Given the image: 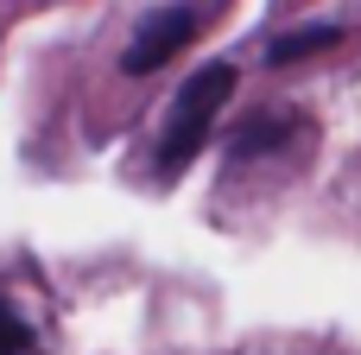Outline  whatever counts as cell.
Masks as SVG:
<instances>
[{"instance_id":"1","label":"cell","mask_w":361,"mask_h":355,"mask_svg":"<svg viewBox=\"0 0 361 355\" xmlns=\"http://www.w3.org/2000/svg\"><path fill=\"white\" fill-rule=\"evenodd\" d=\"M228 95H235V70H228V64H203V70L178 89L171 121H165V140H159V178H165V184L203 152V140H209V127L222 121Z\"/></svg>"},{"instance_id":"5","label":"cell","mask_w":361,"mask_h":355,"mask_svg":"<svg viewBox=\"0 0 361 355\" xmlns=\"http://www.w3.org/2000/svg\"><path fill=\"white\" fill-rule=\"evenodd\" d=\"M0 355H38L32 324H25L19 311H6V305H0Z\"/></svg>"},{"instance_id":"3","label":"cell","mask_w":361,"mask_h":355,"mask_svg":"<svg viewBox=\"0 0 361 355\" xmlns=\"http://www.w3.org/2000/svg\"><path fill=\"white\" fill-rule=\"evenodd\" d=\"M292 133H298L292 114H260V121H247V127L235 133V152L254 159V152H267V146H279V140H292Z\"/></svg>"},{"instance_id":"4","label":"cell","mask_w":361,"mask_h":355,"mask_svg":"<svg viewBox=\"0 0 361 355\" xmlns=\"http://www.w3.org/2000/svg\"><path fill=\"white\" fill-rule=\"evenodd\" d=\"M324 44H343V32L336 25H311V32H286V38H273V64H298V57H311V51H324Z\"/></svg>"},{"instance_id":"2","label":"cell","mask_w":361,"mask_h":355,"mask_svg":"<svg viewBox=\"0 0 361 355\" xmlns=\"http://www.w3.org/2000/svg\"><path fill=\"white\" fill-rule=\"evenodd\" d=\"M190 38H197V6H165V13H152V19L133 32V44H127L121 70H127V76L165 70L178 51H190Z\"/></svg>"}]
</instances>
